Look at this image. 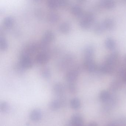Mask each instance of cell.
<instances>
[{"label":"cell","mask_w":126,"mask_h":126,"mask_svg":"<svg viewBox=\"0 0 126 126\" xmlns=\"http://www.w3.org/2000/svg\"><path fill=\"white\" fill-rule=\"evenodd\" d=\"M95 20L94 15L92 13H88L84 15L79 23L80 27L84 29L90 28Z\"/></svg>","instance_id":"obj_1"},{"label":"cell","mask_w":126,"mask_h":126,"mask_svg":"<svg viewBox=\"0 0 126 126\" xmlns=\"http://www.w3.org/2000/svg\"><path fill=\"white\" fill-rule=\"evenodd\" d=\"M33 65L32 60L29 56V54L25 52L22 54L20 65L23 68H29Z\"/></svg>","instance_id":"obj_2"},{"label":"cell","mask_w":126,"mask_h":126,"mask_svg":"<svg viewBox=\"0 0 126 126\" xmlns=\"http://www.w3.org/2000/svg\"><path fill=\"white\" fill-rule=\"evenodd\" d=\"M119 54L117 51H114L108 55L105 61V63L114 66L119 58Z\"/></svg>","instance_id":"obj_3"},{"label":"cell","mask_w":126,"mask_h":126,"mask_svg":"<svg viewBox=\"0 0 126 126\" xmlns=\"http://www.w3.org/2000/svg\"><path fill=\"white\" fill-rule=\"evenodd\" d=\"M84 65L87 70L90 73L95 72L98 69L93 59H85Z\"/></svg>","instance_id":"obj_4"},{"label":"cell","mask_w":126,"mask_h":126,"mask_svg":"<svg viewBox=\"0 0 126 126\" xmlns=\"http://www.w3.org/2000/svg\"><path fill=\"white\" fill-rule=\"evenodd\" d=\"M54 35L52 32L50 31L46 32L45 34L43 39L41 42V47L43 48H45L47 44L53 41V40L54 39Z\"/></svg>","instance_id":"obj_5"},{"label":"cell","mask_w":126,"mask_h":126,"mask_svg":"<svg viewBox=\"0 0 126 126\" xmlns=\"http://www.w3.org/2000/svg\"><path fill=\"white\" fill-rule=\"evenodd\" d=\"M101 23L105 31H111L115 28V22L111 18H106Z\"/></svg>","instance_id":"obj_6"},{"label":"cell","mask_w":126,"mask_h":126,"mask_svg":"<svg viewBox=\"0 0 126 126\" xmlns=\"http://www.w3.org/2000/svg\"><path fill=\"white\" fill-rule=\"evenodd\" d=\"M83 119L80 114L76 113L72 116L71 118V124L73 126H82Z\"/></svg>","instance_id":"obj_7"},{"label":"cell","mask_w":126,"mask_h":126,"mask_svg":"<svg viewBox=\"0 0 126 126\" xmlns=\"http://www.w3.org/2000/svg\"><path fill=\"white\" fill-rule=\"evenodd\" d=\"M42 117V113L40 109H35L31 112L30 118L33 121L37 122L39 121Z\"/></svg>","instance_id":"obj_8"},{"label":"cell","mask_w":126,"mask_h":126,"mask_svg":"<svg viewBox=\"0 0 126 126\" xmlns=\"http://www.w3.org/2000/svg\"><path fill=\"white\" fill-rule=\"evenodd\" d=\"M100 72L104 74H109L112 73L114 69V66L108 64L104 63L98 68Z\"/></svg>","instance_id":"obj_9"},{"label":"cell","mask_w":126,"mask_h":126,"mask_svg":"<svg viewBox=\"0 0 126 126\" xmlns=\"http://www.w3.org/2000/svg\"><path fill=\"white\" fill-rule=\"evenodd\" d=\"M79 71L77 70H73L68 72L66 76L67 81L69 83H74L79 76Z\"/></svg>","instance_id":"obj_10"},{"label":"cell","mask_w":126,"mask_h":126,"mask_svg":"<svg viewBox=\"0 0 126 126\" xmlns=\"http://www.w3.org/2000/svg\"><path fill=\"white\" fill-rule=\"evenodd\" d=\"M95 49L93 46L89 45L87 46L84 50L85 59H93Z\"/></svg>","instance_id":"obj_11"},{"label":"cell","mask_w":126,"mask_h":126,"mask_svg":"<svg viewBox=\"0 0 126 126\" xmlns=\"http://www.w3.org/2000/svg\"><path fill=\"white\" fill-rule=\"evenodd\" d=\"M101 7L107 9H112L115 6V3L112 0H102L99 2Z\"/></svg>","instance_id":"obj_12"},{"label":"cell","mask_w":126,"mask_h":126,"mask_svg":"<svg viewBox=\"0 0 126 126\" xmlns=\"http://www.w3.org/2000/svg\"><path fill=\"white\" fill-rule=\"evenodd\" d=\"M54 94L58 96H62L64 93V87L60 83H57L54 86Z\"/></svg>","instance_id":"obj_13"},{"label":"cell","mask_w":126,"mask_h":126,"mask_svg":"<svg viewBox=\"0 0 126 126\" xmlns=\"http://www.w3.org/2000/svg\"><path fill=\"white\" fill-rule=\"evenodd\" d=\"M49 59V55L47 53L43 52L39 54L36 57V62L40 64L47 63Z\"/></svg>","instance_id":"obj_14"},{"label":"cell","mask_w":126,"mask_h":126,"mask_svg":"<svg viewBox=\"0 0 126 126\" xmlns=\"http://www.w3.org/2000/svg\"><path fill=\"white\" fill-rule=\"evenodd\" d=\"M105 45L106 48L110 50H114L116 46L115 41L111 37H108L105 40Z\"/></svg>","instance_id":"obj_15"},{"label":"cell","mask_w":126,"mask_h":126,"mask_svg":"<svg viewBox=\"0 0 126 126\" xmlns=\"http://www.w3.org/2000/svg\"><path fill=\"white\" fill-rule=\"evenodd\" d=\"M71 12L73 14L77 17H82L84 15L82 9L77 5H75L72 7Z\"/></svg>","instance_id":"obj_16"},{"label":"cell","mask_w":126,"mask_h":126,"mask_svg":"<svg viewBox=\"0 0 126 126\" xmlns=\"http://www.w3.org/2000/svg\"><path fill=\"white\" fill-rule=\"evenodd\" d=\"M62 104V102L60 100L54 99L50 103V108L52 110H58L60 108Z\"/></svg>","instance_id":"obj_17"},{"label":"cell","mask_w":126,"mask_h":126,"mask_svg":"<svg viewBox=\"0 0 126 126\" xmlns=\"http://www.w3.org/2000/svg\"><path fill=\"white\" fill-rule=\"evenodd\" d=\"M70 105L72 109L74 110H78L81 107V101L78 98H74L70 101Z\"/></svg>","instance_id":"obj_18"},{"label":"cell","mask_w":126,"mask_h":126,"mask_svg":"<svg viewBox=\"0 0 126 126\" xmlns=\"http://www.w3.org/2000/svg\"><path fill=\"white\" fill-rule=\"evenodd\" d=\"M99 98L102 101L106 102L109 101L110 98V93L106 90L102 91L99 94Z\"/></svg>","instance_id":"obj_19"},{"label":"cell","mask_w":126,"mask_h":126,"mask_svg":"<svg viewBox=\"0 0 126 126\" xmlns=\"http://www.w3.org/2000/svg\"><path fill=\"white\" fill-rule=\"evenodd\" d=\"M105 31V30L101 22H98L96 23L94 28V32L97 34H101Z\"/></svg>","instance_id":"obj_20"},{"label":"cell","mask_w":126,"mask_h":126,"mask_svg":"<svg viewBox=\"0 0 126 126\" xmlns=\"http://www.w3.org/2000/svg\"><path fill=\"white\" fill-rule=\"evenodd\" d=\"M121 84L119 81L115 80L111 82L110 86V90L112 91H116L118 90L121 87Z\"/></svg>","instance_id":"obj_21"},{"label":"cell","mask_w":126,"mask_h":126,"mask_svg":"<svg viewBox=\"0 0 126 126\" xmlns=\"http://www.w3.org/2000/svg\"><path fill=\"white\" fill-rule=\"evenodd\" d=\"M10 109V106L8 102L3 101L0 104V110L3 113H7Z\"/></svg>","instance_id":"obj_22"},{"label":"cell","mask_w":126,"mask_h":126,"mask_svg":"<svg viewBox=\"0 0 126 126\" xmlns=\"http://www.w3.org/2000/svg\"><path fill=\"white\" fill-rule=\"evenodd\" d=\"M60 30L63 33H66L68 32L70 29V25L68 23H63L60 26Z\"/></svg>","instance_id":"obj_23"},{"label":"cell","mask_w":126,"mask_h":126,"mask_svg":"<svg viewBox=\"0 0 126 126\" xmlns=\"http://www.w3.org/2000/svg\"><path fill=\"white\" fill-rule=\"evenodd\" d=\"M14 22V19L11 17H8L6 18L4 20V24L7 28H10L13 26Z\"/></svg>","instance_id":"obj_24"},{"label":"cell","mask_w":126,"mask_h":126,"mask_svg":"<svg viewBox=\"0 0 126 126\" xmlns=\"http://www.w3.org/2000/svg\"><path fill=\"white\" fill-rule=\"evenodd\" d=\"M48 7L51 9H55L59 6V1L50 0L48 3Z\"/></svg>","instance_id":"obj_25"},{"label":"cell","mask_w":126,"mask_h":126,"mask_svg":"<svg viewBox=\"0 0 126 126\" xmlns=\"http://www.w3.org/2000/svg\"><path fill=\"white\" fill-rule=\"evenodd\" d=\"M8 47V43L5 39L1 37L0 39V48L3 50H5Z\"/></svg>","instance_id":"obj_26"},{"label":"cell","mask_w":126,"mask_h":126,"mask_svg":"<svg viewBox=\"0 0 126 126\" xmlns=\"http://www.w3.org/2000/svg\"><path fill=\"white\" fill-rule=\"evenodd\" d=\"M68 88L71 93L75 94L76 93L77 88L74 83H69Z\"/></svg>","instance_id":"obj_27"},{"label":"cell","mask_w":126,"mask_h":126,"mask_svg":"<svg viewBox=\"0 0 126 126\" xmlns=\"http://www.w3.org/2000/svg\"><path fill=\"white\" fill-rule=\"evenodd\" d=\"M49 20L51 22H56L59 19V16L55 14H51L49 16Z\"/></svg>","instance_id":"obj_28"},{"label":"cell","mask_w":126,"mask_h":126,"mask_svg":"<svg viewBox=\"0 0 126 126\" xmlns=\"http://www.w3.org/2000/svg\"><path fill=\"white\" fill-rule=\"evenodd\" d=\"M42 76L44 78H48L50 77V71L47 68H45L44 70L43 71L42 73Z\"/></svg>","instance_id":"obj_29"},{"label":"cell","mask_w":126,"mask_h":126,"mask_svg":"<svg viewBox=\"0 0 126 126\" xmlns=\"http://www.w3.org/2000/svg\"><path fill=\"white\" fill-rule=\"evenodd\" d=\"M88 126H98V125L96 122H93L90 123Z\"/></svg>","instance_id":"obj_30"},{"label":"cell","mask_w":126,"mask_h":126,"mask_svg":"<svg viewBox=\"0 0 126 126\" xmlns=\"http://www.w3.org/2000/svg\"><path fill=\"white\" fill-rule=\"evenodd\" d=\"M125 62L126 63V55L125 56Z\"/></svg>","instance_id":"obj_31"}]
</instances>
